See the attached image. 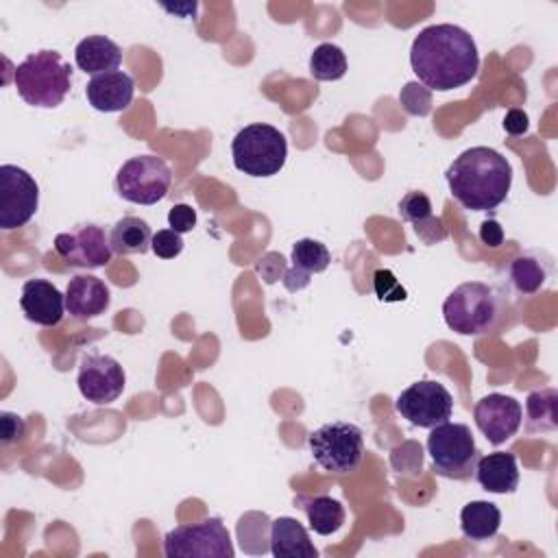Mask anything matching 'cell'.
<instances>
[{"label": "cell", "instance_id": "cell-1", "mask_svg": "<svg viewBox=\"0 0 558 558\" xmlns=\"http://www.w3.org/2000/svg\"><path fill=\"white\" fill-rule=\"evenodd\" d=\"M410 65L425 87L449 92L475 78L480 54L471 33L464 28L456 24H432L414 37Z\"/></svg>", "mask_w": 558, "mask_h": 558}, {"label": "cell", "instance_id": "cell-2", "mask_svg": "<svg viewBox=\"0 0 558 558\" xmlns=\"http://www.w3.org/2000/svg\"><path fill=\"white\" fill-rule=\"evenodd\" d=\"M451 196L471 211H490L501 205L512 185L510 161L488 146L460 153L445 172Z\"/></svg>", "mask_w": 558, "mask_h": 558}, {"label": "cell", "instance_id": "cell-3", "mask_svg": "<svg viewBox=\"0 0 558 558\" xmlns=\"http://www.w3.org/2000/svg\"><path fill=\"white\" fill-rule=\"evenodd\" d=\"M13 83L26 105L54 109L72 87V68L57 50H37L15 68Z\"/></svg>", "mask_w": 558, "mask_h": 558}, {"label": "cell", "instance_id": "cell-4", "mask_svg": "<svg viewBox=\"0 0 558 558\" xmlns=\"http://www.w3.org/2000/svg\"><path fill=\"white\" fill-rule=\"evenodd\" d=\"M501 294L484 281L460 283L442 303L447 327L460 336H482L495 331L501 323Z\"/></svg>", "mask_w": 558, "mask_h": 558}, {"label": "cell", "instance_id": "cell-5", "mask_svg": "<svg viewBox=\"0 0 558 558\" xmlns=\"http://www.w3.org/2000/svg\"><path fill=\"white\" fill-rule=\"evenodd\" d=\"M233 166L248 177H272L277 174L288 157L286 135L264 122L240 129L231 142Z\"/></svg>", "mask_w": 558, "mask_h": 558}, {"label": "cell", "instance_id": "cell-6", "mask_svg": "<svg viewBox=\"0 0 558 558\" xmlns=\"http://www.w3.org/2000/svg\"><path fill=\"white\" fill-rule=\"evenodd\" d=\"M307 447L314 462L336 475L355 471L364 460V436L353 423H325L307 436Z\"/></svg>", "mask_w": 558, "mask_h": 558}, {"label": "cell", "instance_id": "cell-7", "mask_svg": "<svg viewBox=\"0 0 558 558\" xmlns=\"http://www.w3.org/2000/svg\"><path fill=\"white\" fill-rule=\"evenodd\" d=\"M427 453L434 471L449 480H469L480 460L469 425L449 421L432 427L427 436Z\"/></svg>", "mask_w": 558, "mask_h": 558}, {"label": "cell", "instance_id": "cell-8", "mask_svg": "<svg viewBox=\"0 0 558 558\" xmlns=\"http://www.w3.org/2000/svg\"><path fill=\"white\" fill-rule=\"evenodd\" d=\"M168 558H233V543L227 525L218 517L201 523L179 525L163 536Z\"/></svg>", "mask_w": 558, "mask_h": 558}, {"label": "cell", "instance_id": "cell-9", "mask_svg": "<svg viewBox=\"0 0 558 558\" xmlns=\"http://www.w3.org/2000/svg\"><path fill=\"white\" fill-rule=\"evenodd\" d=\"M172 183L170 166L157 155H140L124 161L116 174L118 194L135 205L159 203Z\"/></svg>", "mask_w": 558, "mask_h": 558}, {"label": "cell", "instance_id": "cell-10", "mask_svg": "<svg viewBox=\"0 0 558 558\" xmlns=\"http://www.w3.org/2000/svg\"><path fill=\"white\" fill-rule=\"evenodd\" d=\"M39 185L20 166H0V227L11 231L24 227L37 211Z\"/></svg>", "mask_w": 558, "mask_h": 558}, {"label": "cell", "instance_id": "cell-11", "mask_svg": "<svg viewBox=\"0 0 558 558\" xmlns=\"http://www.w3.org/2000/svg\"><path fill=\"white\" fill-rule=\"evenodd\" d=\"M397 412L416 427H436L451 418L453 399L449 390L432 379H421L401 390L395 401Z\"/></svg>", "mask_w": 558, "mask_h": 558}, {"label": "cell", "instance_id": "cell-12", "mask_svg": "<svg viewBox=\"0 0 558 558\" xmlns=\"http://www.w3.org/2000/svg\"><path fill=\"white\" fill-rule=\"evenodd\" d=\"M54 253L72 268H102L113 255L109 235L94 222L76 225L72 231L57 233Z\"/></svg>", "mask_w": 558, "mask_h": 558}, {"label": "cell", "instance_id": "cell-13", "mask_svg": "<svg viewBox=\"0 0 558 558\" xmlns=\"http://www.w3.org/2000/svg\"><path fill=\"white\" fill-rule=\"evenodd\" d=\"M76 384L87 401L96 405H109L122 395L126 375L116 357L102 353H87L81 357Z\"/></svg>", "mask_w": 558, "mask_h": 558}, {"label": "cell", "instance_id": "cell-14", "mask_svg": "<svg viewBox=\"0 0 558 558\" xmlns=\"http://www.w3.org/2000/svg\"><path fill=\"white\" fill-rule=\"evenodd\" d=\"M473 418L490 445H501L519 432L523 408L514 397L490 392L475 403Z\"/></svg>", "mask_w": 558, "mask_h": 558}, {"label": "cell", "instance_id": "cell-15", "mask_svg": "<svg viewBox=\"0 0 558 558\" xmlns=\"http://www.w3.org/2000/svg\"><path fill=\"white\" fill-rule=\"evenodd\" d=\"M20 307L31 323L41 327H54L63 318L65 294H61L59 288L46 279H28L22 286Z\"/></svg>", "mask_w": 558, "mask_h": 558}, {"label": "cell", "instance_id": "cell-16", "mask_svg": "<svg viewBox=\"0 0 558 558\" xmlns=\"http://www.w3.org/2000/svg\"><path fill=\"white\" fill-rule=\"evenodd\" d=\"M133 94H135V83L131 74L122 70L92 76V81L85 87L87 102L102 113L124 111L133 102Z\"/></svg>", "mask_w": 558, "mask_h": 558}, {"label": "cell", "instance_id": "cell-17", "mask_svg": "<svg viewBox=\"0 0 558 558\" xmlns=\"http://www.w3.org/2000/svg\"><path fill=\"white\" fill-rule=\"evenodd\" d=\"M111 292L107 283L94 275H76L65 288V310L78 320H89L109 307Z\"/></svg>", "mask_w": 558, "mask_h": 558}, {"label": "cell", "instance_id": "cell-18", "mask_svg": "<svg viewBox=\"0 0 558 558\" xmlns=\"http://www.w3.org/2000/svg\"><path fill=\"white\" fill-rule=\"evenodd\" d=\"M473 475L484 490L495 495L514 493L519 486V466L510 451H493L480 458Z\"/></svg>", "mask_w": 558, "mask_h": 558}, {"label": "cell", "instance_id": "cell-19", "mask_svg": "<svg viewBox=\"0 0 558 558\" xmlns=\"http://www.w3.org/2000/svg\"><path fill=\"white\" fill-rule=\"evenodd\" d=\"M270 551L275 558H316L318 549L307 530L292 517L270 521Z\"/></svg>", "mask_w": 558, "mask_h": 558}, {"label": "cell", "instance_id": "cell-20", "mask_svg": "<svg viewBox=\"0 0 558 558\" xmlns=\"http://www.w3.org/2000/svg\"><path fill=\"white\" fill-rule=\"evenodd\" d=\"M74 61L76 68L85 74L98 76L118 70V65L122 63V50L113 39L105 35H89L76 44Z\"/></svg>", "mask_w": 558, "mask_h": 558}, {"label": "cell", "instance_id": "cell-21", "mask_svg": "<svg viewBox=\"0 0 558 558\" xmlns=\"http://www.w3.org/2000/svg\"><path fill=\"white\" fill-rule=\"evenodd\" d=\"M551 275V262L538 253H523L508 266V277L514 290L523 296L536 294Z\"/></svg>", "mask_w": 558, "mask_h": 558}, {"label": "cell", "instance_id": "cell-22", "mask_svg": "<svg viewBox=\"0 0 558 558\" xmlns=\"http://www.w3.org/2000/svg\"><path fill=\"white\" fill-rule=\"evenodd\" d=\"M294 504L305 512L310 527L320 536H329V534L338 532L344 523L342 504L329 495H314V497L299 495L294 499Z\"/></svg>", "mask_w": 558, "mask_h": 558}, {"label": "cell", "instance_id": "cell-23", "mask_svg": "<svg viewBox=\"0 0 558 558\" xmlns=\"http://www.w3.org/2000/svg\"><path fill=\"white\" fill-rule=\"evenodd\" d=\"M501 525V512L493 501L475 499L460 510L462 534L471 541H488Z\"/></svg>", "mask_w": 558, "mask_h": 558}, {"label": "cell", "instance_id": "cell-24", "mask_svg": "<svg viewBox=\"0 0 558 558\" xmlns=\"http://www.w3.org/2000/svg\"><path fill=\"white\" fill-rule=\"evenodd\" d=\"M150 240L148 222L137 216L120 218L109 233V244L116 255H144L150 248Z\"/></svg>", "mask_w": 558, "mask_h": 558}, {"label": "cell", "instance_id": "cell-25", "mask_svg": "<svg viewBox=\"0 0 558 558\" xmlns=\"http://www.w3.org/2000/svg\"><path fill=\"white\" fill-rule=\"evenodd\" d=\"M558 427V392L556 388L532 390L525 399V429L554 432Z\"/></svg>", "mask_w": 558, "mask_h": 558}, {"label": "cell", "instance_id": "cell-26", "mask_svg": "<svg viewBox=\"0 0 558 558\" xmlns=\"http://www.w3.org/2000/svg\"><path fill=\"white\" fill-rule=\"evenodd\" d=\"M240 547L251 556H262L270 549V519L264 512H246L238 521Z\"/></svg>", "mask_w": 558, "mask_h": 558}, {"label": "cell", "instance_id": "cell-27", "mask_svg": "<svg viewBox=\"0 0 558 558\" xmlns=\"http://www.w3.org/2000/svg\"><path fill=\"white\" fill-rule=\"evenodd\" d=\"M310 74L316 81H338L347 74V57L336 44H318L310 54Z\"/></svg>", "mask_w": 558, "mask_h": 558}, {"label": "cell", "instance_id": "cell-28", "mask_svg": "<svg viewBox=\"0 0 558 558\" xmlns=\"http://www.w3.org/2000/svg\"><path fill=\"white\" fill-rule=\"evenodd\" d=\"M290 259H292L294 268L312 275V272L327 270V266L331 262V255H329V251L323 242L312 240V238H303V240H296L292 244Z\"/></svg>", "mask_w": 558, "mask_h": 558}, {"label": "cell", "instance_id": "cell-29", "mask_svg": "<svg viewBox=\"0 0 558 558\" xmlns=\"http://www.w3.org/2000/svg\"><path fill=\"white\" fill-rule=\"evenodd\" d=\"M399 214L403 220L414 225L416 235H423L427 227H440V222L434 218L432 214V203L427 198V194L423 192H408L401 201H399Z\"/></svg>", "mask_w": 558, "mask_h": 558}, {"label": "cell", "instance_id": "cell-30", "mask_svg": "<svg viewBox=\"0 0 558 558\" xmlns=\"http://www.w3.org/2000/svg\"><path fill=\"white\" fill-rule=\"evenodd\" d=\"M373 290H375L377 299L384 301V303H397V301H405L408 299L405 288L397 281V277L388 268L375 270V275H373Z\"/></svg>", "mask_w": 558, "mask_h": 558}, {"label": "cell", "instance_id": "cell-31", "mask_svg": "<svg viewBox=\"0 0 558 558\" xmlns=\"http://www.w3.org/2000/svg\"><path fill=\"white\" fill-rule=\"evenodd\" d=\"M150 248L157 257L172 259L183 251V238H181V233H177L172 229H159L157 233H153Z\"/></svg>", "mask_w": 558, "mask_h": 558}, {"label": "cell", "instance_id": "cell-32", "mask_svg": "<svg viewBox=\"0 0 558 558\" xmlns=\"http://www.w3.org/2000/svg\"><path fill=\"white\" fill-rule=\"evenodd\" d=\"M168 225L177 233H187L196 227V211L187 203H179L168 211Z\"/></svg>", "mask_w": 558, "mask_h": 558}, {"label": "cell", "instance_id": "cell-33", "mask_svg": "<svg viewBox=\"0 0 558 558\" xmlns=\"http://www.w3.org/2000/svg\"><path fill=\"white\" fill-rule=\"evenodd\" d=\"M24 432H26V425H24L22 416H17L13 412H2L0 414V434H2L4 445L22 440Z\"/></svg>", "mask_w": 558, "mask_h": 558}, {"label": "cell", "instance_id": "cell-34", "mask_svg": "<svg viewBox=\"0 0 558 558\" xmlns=\"http://www.w3.org/2000/svg\"><path fill=\"white\" fill-rule=\"evenodd\" d=\"M527 113L523 109H510L504 118V129L510 135H523L527 131Z\"/></svg>", "mask_w": 558, "mask_h": 558}, {"label": "cell", "instance_id": "cell-35", "mask_svg": "<svg viewBox=\"0 0 558 558\" xmlns=\"http://www.w3.org/2000/svg\"><path fill=\"white\" fill-rule=\"evenodd\" d=\"M480 240L488 246H499L504 242V229L497 220H484L480 227Z\"/></svg>", "mask_w": 558, "mask_h": 558}, {"label": "cell", "instance_id": "cell-36", "mask_svg": "<svg viewBox=\"0 0 558 558\" xmlns=\"http://www.w3.org/2000/svg\"><path fill=\"white\" fill-rule=\"evenodd\" d=\"M281 281H283V286H286L288 292H299V290H303V288L310 286V275L292 266V268H288V270L283 272V279H281Z\"/></svg>", "mask_w": 558, "mask_h": 558}, {"label": "cell", "instance_id": "cell-37", "mask_svg": "<svg viewBox=\"0 0 558 558\" xmlns=\"http://www.w3.org/2000/svg\"><path fill=\"white\" fill-rule=\"evenodd\" d=\"M408 94H412V92H410V87L405 85V89L401 92V102L405 105V109H408L410 113L414 111V113H418V116H425L427 111H425L423 107H414L410 100H405V98H408ZM421 98H423V100H427V98H429V94H427V92H423V89H421V85H418V87H416V98H414V100H421Z\"/></svg>", "mask_w": 558, "mask_h": 558}]
</instances>
